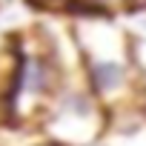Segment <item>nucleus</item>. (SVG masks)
<instances>
[{
	"label": "nucleus",
	"instance_id": "obj_1",
	"mask_svg": "<svg viewBox=\"0 0 146 146\" xmlns=\"http://www.w3.org/2000/svg\"><path fill=\"white\" fill-rule=\"evenodd\" d=\"M72 35L80 52L83 78L109 115L146 112V86L135 69L129 29L120 20L75 15Z\"/></svg>",
	"mask_w": 146,
	"mask_h": 146
},
{
	"label": "nucleus",
	"instance_id": "obj_2",
	"mask_svg": "<svg viewBox=\"0 0 146 146\" xmlns=\"http://www.w3.org/2000/svg\"><path fill=\"white\" fill-rule=\"evenodd\" d=\"M109 109L89 89L83 72H75L63 78L40 120V132L54 146H98L109 132Z\"/></svg>",
	"mask_w": 146,
	"mask_h": 146
},
{
	"label": "nucleus",
	"instance_id": "obj_3",
	"mask_svg": "<svg viewBox=\"0 0 146 146\" xmlns=\"http://www.w3.org/2000/svg\"><path fill=\"white\" fill-rule=\"evenodd\" d=\"M100 146H146V112H123L112 115L109 132Z\"/></svg>",
	"mask_w": 146,
	"mask_h": 146
},
{
	"label": "nucleus",
	"instance_id": "obj_4",
	"mask_svg": "<svg viewBox=\"0 0 146 146\" xmlns=\"http://www.w3.org/2000/svg\"><path fill=\"white\" fill-rule=\"evenodd\" d=\"M69 3L75 15H92V17H109V20H120L137 12L135 0H69Z\"/></svg>",
	"mask_w": 146,
	"mask_h": 146
},
{
	"label": "nucleus",
	"instance_id": "obj_5",
	"mask_svg": "<svg viewBox=\"0 0 146 146\" xmlns=\"http://www.w3.org/2000/svg\"><path fill=\"white\" fill-rule=\"evenodd\" d=\"M129 40H132V57H135V69L146 86V23H137L129 29Z\"/></svg>",
	"mask_w": 146,
	"mask_h": 146
},
{
	"label": "nucleus",
	"instance_id": "obj_6",
	"mask_svg": "<svg viewBox=\"0 0 146 146\" xmlns=\"http://www.w3.org/2000/svg\"><path fill=\"white\" fill-rule=\"evenodd\" d=\"M135 3H137V9H140V6H143V3H146V0H135Z\"/></svg>",
	"mask_w": 146,
	"mask_h": 146
},
{
	"label": "nucleus",
	"instance_id": "obj_7",
	"mask_svg": "<svg viewBox=\"0 0 146 146\" xmlns=\"http://www.w3.org/2000/svg\"><path fill=\"white\" fill-rule=\"evenodd\" d=\"M98 146H100V143H98Z\"/></svg>",
	"mask_w": 146,
	"mask_h": 146
}]
</instances>
